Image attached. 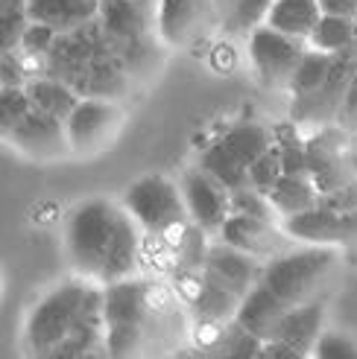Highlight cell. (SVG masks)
Returning <instances> with one entry per match:
<instances>
[{
	"instance_id": "obj_1",
	"label": "cell",
	"mask_w": 357,
	"mask_h": 359,
	"mask_svg": "<svg viewBox=\"0 0 357 359\" xmlns=\"http://www.w3.org/2000/svg\"><path fill=\"white\" fill-rule=\"evenodd\" d=\"M144 231L123 202L94 196L65 217V251L74 272L100 286L138 278Z\"/></svg>"
},
{
	"instance_id": "obj_2",
	"label": "cell",
	"mask_w": 357,
	"mask_h": 359,
	"mask_svg": "<svg viewBox=\"0 0 357 359\" xmlns=\"http://www.w3.org/2000/svg\"><path fill=\"white\" fill-rule=\"evenodd\" d=\"M47 74L70 82L82 97H115L126 91L129 67L109 41L103 24L62 32L47 56Z\"/></svg>"
},
{
	"instance_id": "obj_3",
	"label": "cell",
	"mask_w": 357,
	"mask_h": 359,
	"mask_svg": "<svg viewBox=\"0 0 357 359\" xmlns=\"http://www.w3.org/2000/svg\"><path fill=\"white\" fill-rule=\"evenodd\" d=\"M100 295H103V286L82 278V275H74V278L53 286L30 310L27 327H24V342H27L30 353L56 356V351L67 342L70 333L79 327V321L97 304Z\"/></svg>"
},
{
	"instance_id": "obj_4",
	"label": "cell",
	"mask_w": 357,
	"mask_h": 359,
	"mask_svg": "<svg viewBox=\"0 0 357 359\" xmlns=\"http://www.w3.org/2000/svg\"><path fill=\"white\" fill-rule=\"evenodd\" d=\"M152 316L150 280L126 278L103 286V321H105V353L129 356L147 336Z\"/></svg>"
},
{
	"instance_id": "obj_5",
	"label": "cell",
	"mask_w": 357,
	"mask_h": 359,
	"mask_svg": "<svg viewBox=\"0 0 357 359\" xmlns=\"http://www.w3.org/2000/svg\"><path fill=\"white\" fill-rule=\"evenodd\" d=\"M334 266H337L334 245L301 243V248H284L281 255L266 260L261 280L287 304H301V301H313V292L323 286Z\"/></svg>"
},
{
	"instance_id": "obj_6",
	"label": "cell",
	"mask_w": 357,
	"mask_h": 359,
	"mask_svg": "<svg viewBox=\"0 0 357 359\" xmlns=\"http://www.w3.org/2000/svg\"><path fill=\"white\" fill-rule=\"evenodd\" d=\"M120 202L132 213V219L141 225L144 234L167 237L170 231L193 222L178 182H173V178H167L162 172L141 175L138 182H132L126 187Z\"/></svg>"
},
{
	"instance_id": "obj_7",
	"label": "cell",
	"mask_w": 357,
	"mask_h": 359,
	"mask_svg": "<svg viewBox=\"0 0 357 359\" xmlns=\"http://www.w3.org/2000/svg\"><path fill=\"white\" fill-rule=\"evenodd\" d=\"M275 143V132L261 123H238L226 129L211 147L202 152L200 167H205L211 175L235 193L249 184V167Z\"/></svg>"
},
{
	"instance_id": "obj_8",
	"label": "cell",
	"mask_w": 357,
	"mask_h": 359,
	"mask_svg": "<svg viewBox=\"0 0 357 359\" xmlns=\"http://www.w3.org/2000/svg\"><path fill=\"white\" fill-rule=\"evenodd\" d=\"M308 47H311L308 41L290 39V35L273 29L264 21L246 32V59L252 65L258 82L264 88H270V91H278V88L287 91Z\"/></svg>"
},
{
	"instance_id": "obj_9",
	"label": "cell",
	"mask_w": 357,
	"mask_h": 359,
	"mask_svg": "<svg viewBox=\"0 0 357 359\" xmlns=\"http://www.w3.org/2000/svg\"><path fill=\"white\" fill-rule=\"evenodd\" d=\"M126 111H123L120 100L115 97H82L77 109L67 114V137L70 149L79 158L100 155L103 149L112 147V140L120 135Z\"/></svg>"
},
{
	"instance_id": "obj_10",
	"label": "cell",
	"mask_w": 357,
	"mask_h": 359,
	"mask_svg": "<svg viewBox=\"0 0 357 359\" xmlns=\"http://www.w3.org/2000/svg\"><path fill=\"white\" fill-rule=\"evenodd\" d=\"M211 27H220L217 0H158L155 39L170 50H188Z\"/></svg>"
},
{
	"instance_id": "obj_11",
	"label": "cell",
	"mask_w": 357,
	"mask_h": 359,
	"mask_svg": "<svg viewBox=\"0 0 357 359\" xmlns=\"http://www.w3.org/2000/svg\"><path fill=\"white\" fill-rule=\"evenodd\" d=\"M4 143H9L15 152H21L30 161H41V164L74 158L65 120L44 114V111H35V109L30 114H24L15 126H9L4 132Z\"/></svg>"
},
{
	"instance_id": "obj_12",
	"label": "cell",
	"mask_w": 357,
	"mask_h": 359,
	"mask_svg": "<svg viewBox=\"0 0 357 359\" xmlns=\"http://www.w3.org/2000/svg\"><path fill=\"white\" fill-rule=\"evenodd\" d=\"M178 187H182L190 219L202 231H208L211 237H217L226 219L231 217V190L200 164L182 172Z\"/></svg>"
},
{
	"instance_id": "obj_13",
	"label": "cell",
	"mask_w": 357,
	"mask_h": 359,
	"mask_svg": "<svg viewBox=\"0 0 357 359\" xmlns=\"http://www.w3.org/2000/svg\"><path fill=\"white\" fill-rule=\"evenodd\" d=\"M293 243L311 245H354L357 243V210H337L319 202L316 208L281 219Z\"/></svg>"
},
{
	"instance_id": "obj_14",
	"label": "cell",
	"mask_w": 357,
	"mask_h": 359,
	"mask_svg": "<svg viewBox=\"0 0 357 359\" xmlns=\"http://www.w3.org/2000/svg\"><path fill=\"white\" fill-rule=\"evenodd\" d=\"M217 237L228 245L246 251V255L264 260V263L275 255H281V251L293 243L287 237V231H284L281 219L255 217V213H243V210H231V217L226 219V225Z\"/></svg>"
},
{
	"instance_id": "obj_15",
	"label": "cell",
	"mask_w": 357,
	"mask_h": 359,
	"mask_svg": "<svg viewBox=\"0 0 357 359\" xmlns=\"http://www.w3.org/2000/svg\"><path fill=\"white\" fill-rule=\"evenodd\" d=\"M305 155H308V172L316 182L319 193H331L349 184L351 178H357V164L349 147L328 126L311 140H305Z\"/></svg>"
},
{
	"instance_id": "obj_16",
	"label": "cell",
	"mask_w": 357,
	"mask_h": 359,
	"mask_svg": "<svg viewBox=\"0 0 357 359\" xmlns=\"http://www.w3.org/2000/svg\"><path fill=\"white\" fill-rule=\"evenodd\" d=\"M290 307L293 304H287L281 295H275L264 280H258L252 290L240 298L238 313H235V325L246 336H252L255 342H266V339H273L278 333L281 321H284V316L290 313Z\"/></svg>"
},
{
	"instance_id": "obj_17",
	"label": "cell",
	"mask_w": 357,
	"mask_h": 359,
	"mask_svg": "<svg viewBox=\"0 0 357 359\" xmlns=\"http://www.w3.org/2000/svg\"><path fill=\"white\" fill-rule=\"evenodd\" d=\"M202 266L217 280H223L228 290H235L240 298L261 280V272H264V260H258L252 255H246V251L223 243L220 237H217V243L208 245V255H205Z\"/></svg>"
},
{
	"instance_id": "obj_18",
	"label": "cell",
	"mask_w": 357,
	"mask_h": 359,
	"mask_svg": "<svg viewBox=\"0 0 357 359\" xmlns=\"http://www.w3.org/2000/svg\"><path fill=\"white\" fill-rule=\"evenodd\" d=\"M103 0H27V18L50 29L74 32L100 21Z\"/></svg>"
},
{
	"instance_id": "obj_19",
	"label": "cell",
	"mask_w": 357,
	"mask_h": 359,
	"mask_svg": "<svg viewBox=\"0 0 357 359\" xmlns=\"http://www.w3.org/2000/svg\"><path fill=\"white\" fill-rule=\"evenodd\" d=\"M323 330H325V304L313 298V301L293 304L273 339L287 342L301 359H305V356H313V348L319 342V336H323Z\"/></svg>"
},
{
	"instance_id": "obj_20",
	"label": "cell",
	"mask_w": 357,
	"mask_h": 359,
	"mask_svg": "<svg viewBox=\"0 0 357 359\" xmlns=\"http://www.w3.org/2000/svg\"><path fill=\"white\" fill-rule=\"evenodd\" d=\"M266 199H270L273 210L278 213V219H287L316 208L323 202V193H319L311 172H284L275 182V187L266 193Z\"/></svg>"
},
{
	"instance_id": "obj_21",
	"label": "cell",
	"mask_w": 357,
	"mask_h": 359,
	"mask_svg": "<svg viewBox=\"0 0 357 359\" xmlns=\"http://www.w3.org/2000/svg\"><path fill=\"white\" fill-rule=\"evenodd\" d=\"M323 18L319 0H273L264 15V24L299 41H311V32Z\"/></svg>"
},
{
	"instance_id": "obj_22",
	"label": "cell",
	"mask_w": 357,
	"mask_h": 359,
	"mask_svg": "<svg viewBox=\"0 0 357 359\" xmlns=\"http://www.w3.org/2000/svg\"><path fill=\"white\" fill-rule=\"evenodd\" d=\"M27 94H30V102L35 111H44V114H53L59 120H67V114L77 109V102L82 100V94L77 91L70 82L59 79V76H35L27 82Z\"/></svg>"
},
{
	"instance_id": "obj_23",
	"label": "cell",
	"mask_w": 357,
	"mask_h": 359,
	"mask_svg": "<svg viewBox=\"0 0 357 359\" xmlns=\"http://www.w3.org/2000/svg\"><path fill=\"white\" fill-rule=\"evenodd\" d=\"M308 44H311L313 50L331 53V56L354 50V44H357V18L323 12L319 24H316L313 32H311V41H308Z\"/></svg>"
},
{
	"instance_id": "obj_24",
	"label": "cell",
	"mask_w": 357,
	"mask_h": 359,
	"mask_svg": "<svg viewBox=\"0 0 357 359\" xmlns=\"http://www.w3.org/2000/svg\"><path fill=\"white\" fill-rule=\"evenodd\" d=\"M334 59H337V56H331V53H323V50L308 47L305 59L299 62L296 74H293V79H290V88H287L290 97H293V102H301V100L313 97L319 88L325 85L331 67H334Z\"/></svg>"
},
{
	"instance_id": "obj_25",
	"label": "cell",
	"mask_w": 357,
	"mask_h": 359,
	"mask_svg": "<svg viewBox=\"0 0 357 359\" xmlns=\"http://www.w3.org/2000/svg\"><path fill=\"white\" fill-rule=\"evenodd\" d=\"M281 175H284V158H281V147H278V140H275L273 147L266 149L252 167H249V184L266 196V193L275 187V182H278Z\"/></svg>"
},
{
	"instance_id": "obj_26",
	"label": "cell",
	"mask_w": 357,
	"mask_h": 359,
	"mask_svg": "<svg viewBox=\"0 0 357 359\" xmlns=\"http://www.w3.org/2000/svg\"><path fill=\"white\" fill-rule=\"evenodd\" d=\"M30 111L32 102L27 94V85H4V94H0V126H4V132Z\"/></svg>"
},
{
	"instance_id": "obj_27",
	"label": "cell",
	"mask_w": 357,
	"mask_h": 359,
	"mask_svg": "<svg viewBox=\"0 0 357 359\" xmlns=\"http://www.w3.org/2000/svg\"><path fill=\"white\" fill-rule=\"evenodd\" d=\"M316 359H357V345L354 339L340 333V330H323L319 342L313 348Z\"/></svg>"
},
{
	"instance_id": "obj_28",
	"label": "cell",
	"mask_w": 357,
	"mask_h": 359,
	"mask_svg": "<svg viewBox=\"0 0 357 359\" xmlns=\"http://www.w3.org/2000/svg\"><path fill=\"white\" fill-rule=\"evenodd\" d=\"M273 0H240L238 9H235V18H231V24L226 27L228 35H246L255 24L264 21L266 9H270Z\"/></svg>"
},
{
	"instance_id": "obj_29",
	"label": "cell",
	"mask_w": 357,
	"mask_h": 359,
	"mask_svg": "<svg viewBox=\"0 0 357 359\" xmlns=\"http://www.w3.org/2000/svg\"><path fill=\"white\" fill-rule=\"evenodd\" d=\"M323 205L337 210H357V178H351L349 184L337 187L331 193H323Z\"/></svg>"
},
{
	"instance_id": "obj_30",
	"label": "cell",
	"mask_w": 357,
	"mask_h": 359,
	"mask_svg": "<svg viewBox=\"0 0 357 359\" xmlns=\"http://www.w3.org/2000/svg\"><path fill=\"white\" fill-rule=\"evenodd\" d=\"M211 59H214L211 62L214 70H220V74H228V70L238 67V53H235V47H231L228 41H217V44H214Z\"/></svg>"
},
{
	"instance_id": "obj_31",
	"label": "cell",
	"mask_w": 357,
	"mask_h": 359,
	"mask_svg": "<svg viewBox=\"0 0 357 359\" xmlns=\"http://www.w3.org/2000/svg\"><path fill=\"white\" fill-rule=\"evenodd\" d=\"M340 117L349 120V123H357V67H354V76L349 82V91H346V100H343Z\"/></svg>"
},
{
	"instance_id": "obj_32",
	"label": "cell",
	"mask_w": 357,
	"mask_h": 359,
	"mask_svg": "<svg viewBox=\"0 0 357 359\" xmlns=\"http://www.w3.org/2000/svg\"><path fill=\"white\" fill-rule=\"evenodd\" d=\"M319 4H323V12L357 18V0H319Z\"/></svg>"
},
{
	"instance_id": "obj_33",
	"label": "cell",
	"mask_w": 357,
	"mask_h": 359,
	"mask_svg": "<svg viewBox=\"0 0 357 359\" xmlns=\"http://www.w3.org/2000/svg\"><path fill=\"white\" fill-rule=\"evenodd\" d=\"M120 4H129V6H135V9H141V12H150V15H155L158 0H120Z\"/></svg>"
},
{
	"instance_id": "obj_34",
	"label": "cell",
	"mask_w": 357,
	"mask_h": 359,
	"mask_svg": "<svg viewBox=\"0 0 357 359\" xmlns=\"http://www.w3.org/2000/svg\"><path fill=\"white\" fill-rule=\"evenodd\" d=\"M354 50H357V44H354Z\"/></svg>"
}]
</instances>
